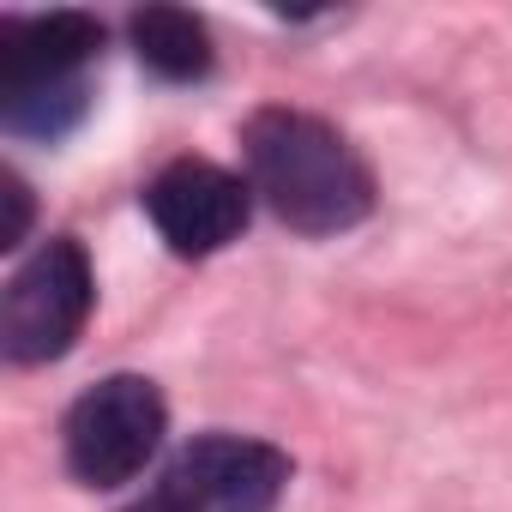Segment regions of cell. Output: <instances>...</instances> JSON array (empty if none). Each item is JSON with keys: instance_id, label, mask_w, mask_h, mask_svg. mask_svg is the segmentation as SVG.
<instances>
[{"instance_id": "277c9868", "label": "cell", "mask_w": 512, "mask_h": 512, "mask_svg": "<svg viewBox=\"0 0 512 512\" xmlns=\"http://www.w3.org/2000/svg\"><path fill=\"white\" fill-rule=\"evenodd\" d=\"M290 488V458L272 440L205 434L175 452L157 494L175 512H272Z\"/></svg>"}, {"instance_id": "30bf717a", "label": "cell", "mask_w": 512, "mask_h": 512, "mask_svg": "<svg viewBox=\"0 0 512 512\" xmlns=\"http://www.w3.org/2000/svg\"><path fill=\"white\" fill-rule=\"evenodd\" d=\"M127 512H175V506H169L163 494H151V500H139V506H127Z\"/></svg>"}, {"instance_id": "7a4b0ae2", "label": "cell", "mask_w": 512, "mask_h": 512, "mask_svg": "<svg viewBox=\"0 0 512 512\" xmlns=\"http://www.w3.org/2000/svg\"><path fill=\"white\" fill-rule=\"evenodd\" d=\"M91 260L73 235L43 241L31 260L13 272L7 296H0V350L19 368L55 362L73 350V338L91 320Z\"/></svg>"}, {"instance_id": "5b68a950", "label": "cell", "mask_w": 512, "mask_h": 512, "mask_svg": "<svg viewBox=\"0 0 512 512\" xmlns=\"http://www.w3.org/2000/svg\"><path fill=\"white\" fill-rule=\"evenodd\" d=\"M145 211H151L157 235L181 253V260H205V253L229 247L247 229L253 187L241 175L205 163V157H181L145 187Z\"/></svg>"}, {"instance_id": "6da1fadb", "label": "cell", "mask_w": 512, "mask_h": 512, "mask_svg": "<svg viewBox=\"0 0 512 512\" xmlns=\"http://www.w3.org/2000/svg\"><path fill=\"white\" fill-rule=\"evenodd\" d=\"M247 187L296 235H338L374 211V175L356 145L302 109H260L241 127Z\"/></svg>"}, {"instance_id": "3957f363", "label": "cell", "mask_w": 512, "mask_h": 512, "mask_svg": "<svg viewBox=\"0 0 512 512\" xmlns=\"http://www.w3.org/2000/svg\"><path fill=\"white\" fill-rule=\"evenodd\" d=\"M163 422L169 410L151 380L109 374L67 410V470L85 488H121L157 458Z\"/></svg>"}, {"instance_id": "9c48e42d", "label": "cell", "mask_w": 512, "mask_h": 512, "mask_svg": "<svg viewBox=\"0 0 512 512\" xmlns=\"http://www.w3.org/2000/svg\"><path fill=\"white\" fill-rule=\"evenodd\" d=\"M0 187H7V193H0V199H7V223H0V247H19L25 241V223H31V193H25V181L7 169V175H0Z\"/></svg>"}, {"instance_id": "ba28073f", "label": "cell", "mask_w": 512, "mask_h": 512, "mask_svg": "<svg viewBox=\"0 0 512 512\" xmlns=\"http://www.w3.org/2000/svg\"><path fill=\"white\" fill-rule=\"evenodd\" d=\"M85 103H91L85 79L31 85V91H13V97H0V121H7V133H25V139H61L67 127H79Z\"/></svg>"}, {"instance_id": "8992f818", "label": "cell", "mask_w": 512, "mask_h": 512, "mask_svg": "<svg viewBox=\"0 0 512 512\" xmlns=\"http://www.w3.org/2000/svg\"><path fill=\"white\" fill-rule=\"evenodd\" d=\"M103 49V25L91 13H37L0 19V97L79 79V67Z\"/></svg>"}, {"instance_id": "52a82bcc", "label": "cell", "mask_w": 512, "mask_h": 512, "mask_svg": "<svg viewBox=\"0 0 512 512\" xmlns=\"http://www.w3.org/2000/svg\"><path fill=\"white\" fill-rule=\"evenodd\" d=\"M133 49L157 79H205L211 73V31L187 7H145L133 13Z\"/></svg>"}]
</instances>
